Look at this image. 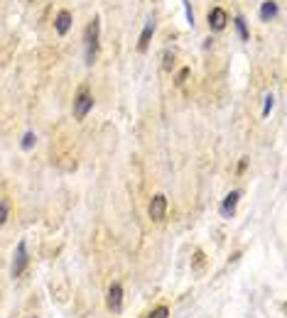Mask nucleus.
I'll return each instance as SVG.
<instances>
[{"label":"nucleus","mask_w":287,"mask_h":318,"mask_svg":"<svg viewBox=\"0 0 287 318\" xmlns=\"http://www.w3.org/2000/svg\"><path fill=\"white\" fill-rule=\"evenodd\" d=\"M275 15H277V3H275V0H265L263 5H260V20L270 22Z\"/></svg>","instance_id":"10"},{"label":"nucleus","mask_w":287,"mask_h":318,"mask_svg":"<svg viewBox=\"0 0 287 318\" xmlns=\"http://www.w3.org/2000/svg\"><path fill=\"white\" fill-rule=\"evenodd\" d=\"M275 105V98L273 96H265V108H263V115H270V110Z\"/></svg>","instance_id":"17"},{"label":"nucleus","mask_w":287,"mask_h":318,"mask_svg":"<svg viewBox=\"0 0 287 318\" xmlns=\"http://www.w3.org/2000/svg\"><path fill=\"white\" fill-rule=\"evenodd\" d=\"M152 32H155V20L150 17V20L145 22V30L143 34H140V42H138V52H145L147 47H150V39H152Z\"/></svg>","instance_id":"9"},{"label":"nucleus","mask_w":287,"mask_h":318,"mask_svg":"<svg viewBox=\"0 0 287 318\" xmlns=\"http://www.w3.org/2000/svg\"><path fill=\"white\" fill-rule=\"evenodd\" d=\"M245 169H248V159H241V162H238V174H243Z\"/></svg>","instance_id":"19"},{"label":"nucleus","mask_w":287,"mask_h":318,"mask_svg":"<svg viewBox=\"0 0 287 318\" xmlns=\"http://www.w3.org/2000/svg\"><path fill=\"white\" fill-rule=\"evenodd\" d=\"M10 218V206H8V201H0V228L8 223Z\"/></svg>","instance_id":"15"},{"label":"nucleus","mask_w":287,"mask_h":318,"mask_svg":"<svg viewBox=\"0 0 287 318\" xmlns=\"http://www.w3.org/2000/svg\"><path fill=\"white\" fill-rule=\"evenodd\" d=\"M106 306L113 313H121L123 311V286L118 282H113L108 286V294H106Z\"/></svg>","instance_id":"4"},{"label":"nucleus","mask_w":287,"mask_h":318,"mask_svg":"<svg viewBox=\"0 0 287 318\" xmlns=\"http://www.w3.org/2000/svg\"><path fill=\"white\" fill-rule=\"evenodd\" d=\"M30 267V250H27V240H20L17 247H15V255H12V267H10V274L17 279L27 272Z\"/></svg>","instance_id":"2"},{"label":"nucleus","mask_w":287,"mask_h":318,"mask_svg":"<svg viewBox=\"0 0 287 318\" xmlns=\"http://www.w3.org/2000/svg\"><path fill=\"white\" fill-rule=\"evenodd\" d=\"M69 27H71V12L69 10H59L54 17V30L59 34H66L69 32Z\"/></svg>","instance_id":"8"},{"label":"nucleus","mask_w":287,"mask_h":318,"mask_svg":"<svg viewBox=\"0 0 287 318\" xmlns=\"http://www.w3.org/2000/svg\"><path fill=\"white\" fill-rule=\"evenodd\" d=\"M189 76V66H184V69H179V74H177V86H182L184 81H187Z\"/></svg>","instance_id":"16"},{"label":"nucleus","mask_w":287,"mask_h":318,"mask_svg":"<svg viewBox=\"0 0 287 318\" xmlns=\"http://www.w3.org/2000/svg\"><path fill=\"white\" fill-rule=\"evenodd\" d=\"M204 267H206V255L201 252V250H197L194 252V257H192V272H204Z\"/></svg>","instance_id":"11"},{"label":"nucleus","mask_w":287,"mask_h":318,"mask_svg":"<svg viewBox=\"0 0 287 318\" xmlns=\"http://www.w3.org/2000/svg\"><path fill=\"white\" fill-rule=\"evenodd\" d=\"M99 37H101V20L93 17V20L86 25V32H84V44H86V52H84V59L86 64L91 66L99 56Z\"/></svg>","instance_id":"1"},{"label":"nucleus","mask_w":287,"mask_h":318,"mask_svg":"<svg viewBox=\"0 0 287 318\" xmlns=\"http://www.w3.org/2000/svg\"><path fill=\"white\" fill-rule=\"evenodd\" d=\"M145 318H169V308L167 306H155Z\"/></svg>","instance_id":"14"},{"label":"nucleus","mask_w":287,"mask_h":318,"mask_svg":"<svg viewBox=\"0 0 287 318\" xmlns=\"http://www.w3.org/2000/svg\"><path fill=\"white\" fill-rule=\"evenodd\" d=\"M172 61H175V52H169V49H167V52H165V69H167V71L172 69Z\"/></svg>","instance_id":"18"},{"label":"nucleus","mask_w":287,"mask_h":318,"mask_svg":"<svg viewBox=\"0 0 287 318\" xmlns=\"http://www.w3.org/2000/svg\"><path fill=\"white\" fill-rule=\"evenodd\" d=\"M236 30H238V34H241L243 42H248V39H251V32H248V25H245V20H243V15H236Z\"/></svg>","instance_id":"12"},{"label":"nucleus","mask_w":287,"mask_h":318,"mask_svg":"<svg viewBox=\"0 0 287 318\" xmlns=\"http://www.w3.org/2000/svg\"><path fill=\"white\" fill-rule=\"evenodd\" d=\"M241 191H231L228 196L221 201V206H219V213H221V218H231L233 213H236V206H238V201H241Z\"/></svg>","instance_id":"5"},{"label":"nucleus","mask_w":287,"mask_h":318,"mask_svg":"<svg viewBox=\"0 0 287 318\" xmlns=\"http://www.w3.org/2000/svg\"><path fill=\"white\" fill-rule=\"evenodd\" d=\"M206 20H209V27L214 32H221L223 27H226V22H228V15L223 8H211L209 15H206Z\"/></svg>","instance_id":"7"},{"label":"nucleus","mask_w":287,"mask_h":318,"mask_svg":"<svg viewBox=\"0 0 287 318\" xmlns=\"http://www.w3.org/2000/svg\"><path fill=\"white\" fill-rule=\"evenodd\" d=\"M91 110H93V96H91L88 88H81L76 93V98H74V118L84 120Z\"/></svg>","instance_id":"3"},{"label":"nucleus","mask_w":287,"mask_h":318,"mask_svg":"<svg viewBox=\"0 0 287 318\" xmlns=\"http://www.w3.org/2000/svg\"><path fill=\"white\" fill-rule=\"evenodd\" d=\"M147 213H150V218H152V220H165V216H167V198L162 196V194L152 196Z\"/></svg>","instance_id":"6"},{"label":"nucleus","mask_w":287,"mask_h":318,"mask_svg":"<svg viewBox=\"0 0 287 318\" xmlns=\"http://www.w3.org/2000/svg\"><path fill=\"white\" fill-rule=\"evenodd\" d=\"M34 142H37V135H34V132L30 130V132H25V135H22V142H20V147H22V150H32V147H34Z\"/></svg>","instance_id":"13"},{"label":"nucleus","mask_w":287,"mask_h":318,"mask_svg":"<svg viewBox=\"0 0 287 318\" xmlns=\"http://www.w3.org/2000/svg\"><path fill=\"white\" fill-rule=\"evenodd\" d=\"M187 20H189V25H194V12H192L189 5H187Z\"/></svg>","instance_id":"20"}]
</instances>
